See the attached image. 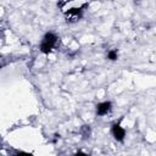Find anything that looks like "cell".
Instances as JSON below:
<instances>
[{"mask_svg": "<svg viewBox=\"0 0 156 156\" xmlns=\"http://www.w3.org/2000/svg\"><path fill=\"white\" fill-rule=\"evenodd\" d=\"M56 41H57V37H56L52 32L46 33V34L44 35V38H43L41 44H40V50H41L44 54H49V52L51 51V49L55 46Z\"/></svg>", "mask_w": 156, "mask_h": 156, "instance_id": "1", "label": "cell"}, {"mask_svg": "<svg viewBox=\"0 0 156 156\" xmlns=\"http://www.w3.org/2000/svg\"><path fill=\"white\" fill-rule=\"evenodd\" d=\"M76 156H88V155H85V154H83V152H77Z\"/></svg>", "mask_w": 156, "mask_h": 156, "instance_id": "7", "label": "cell"}, {"mask_svg": "<svg viewBox=\"0 0 156 156\" xmlns=\"http://www.w3.org/2000/svg\"><path fill=\"white\" fill-rule=\"evenodd\" d=\"M112 134L117 141H123L126 136V130L119 126V123H115L112 126Z\"/></svg>", "mask_w": 156, "mask_h": 156, "instance_id": "2", "label": "cell"}, {"mask_svg": "<svg viewBox=\"0 0 156 156\" xmlns=\"http://www.w3.org/2000/svg\"><path fill=\"white\" fill-rule=\"evenodd\" d=\"M0 156H1V154H0Z\"/></svg>", "mask_w": 156, "mask_h": 156, "instance_id": "8", "label": "cell"}, {"mask_svg": "<svg viewBox=\"0 0 156 156\" xmlns=\"http://www.w3.org/2000/svg\"><path fill=\"white\" fill-rule=\"evenodd\" d=\"M107 58H108V60H111V61H115V60H117V52H116L115 50H111V51H108V54H107Z\"/></svg>", "mask_w": 156, "mask_h": 156, "instance_id": "5", "label": "cell"}, {"mask_svg": "<svg viewBox=\"0 0 156 156\" xmlns=\"http://www.w3.org/2000/svg\"><path fill=\"white\" fill-rule=\"evenodd\" d=\"M13 156H33V155L28 154V152H24V151H17L16 154H13Z\"/></svg>", "mask_w": 156, "mask_h": 156, "instance_id": "6", "label": "cell"}, {"mask_svg": "<svg viewBox=\"0 0 156 156\" xmlns=\"http://www.w3.org/2000/svg\"><path fill=\"white\" fill-rule=\"evenodd\" d=\"M111 107H112V105H111L110 101L100 102V104L96 106V113H98L99 116H104V115H106L107 112L111 111Z\"/></svg>", "mask_w": 156, "mask_h": 156, "instance_id": "3", "label": "cell"}, {"mask_svg": "<svg viewBox=\"0 0 156 156\" xmlns=\"http://www.w3.org/2000/svg\"><path fill=\"white\" fill-rule=\"evenodd\" d=\"M66 15H67V21H77L80 15H82V10L80 9H71L68 11H66Z\"/></svg>", "mask_w": 156, "mask_h": 156, "instance_id": "4", "label": "cell"}]
</instances>
